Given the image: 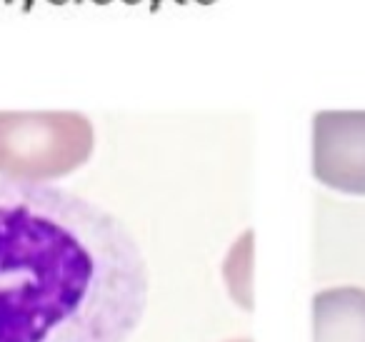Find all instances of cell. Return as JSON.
I'll use <instances>...</instances> for the list:
<instances>
[{"mask_svg":"<svg viewBox=\"0 0 365 342\" xmlns=\"http://www.w3.org/2000/svg\"><path fill=\"white\" fill-rule=\"evenodd\" d=\"M313 172L323 185L365 195V113H318Z\"/></svg>","mask_w":365,"mask_h":342,"instance_id":"3","label":"cell"},{"mask_svg":"<svg viewBox=\"0 0 365 342\" xmlns=\"http://www.w3.org/2000/svg\"><path fill=\"white\" fill-rule=\"evenodd\" d=\"M228 342H250V340H245V337H243V340H228Z\"/></svg>","mask_w":365,"mask_h":342,"instance_id":"6","label":"cell"},{"mask_svg":"<svg viewBox=\"0 0 365 342\" xmlns=\"http://www.w3.org/2000/svg\"><path fill=\"white\" fill-rule=\"evenodd\" d=\"M313 342H365V290L318 292L313 297Z\"/></svg>","mask_w":365,"mask_h":342,"instance_id":"4","label":"cell"},{"mask_svg":"<svg viewBox=\"0 0 365 342\" xmlns=\"http://www.w3.org/2000/svg\"><path fill=\"white\" fill-rule=\"evenodd\" d=\"M145 307V257L118 215L0 180V342H128Z\"/></svg>","mask_w":365,"mask_h":342,"instance_id":"1","label":"cell"},{"mask_svg":"<svg viewBox=\"0 0 365 342\" xmlns=\"http://www.w3.org/2000/svg\"><path fill=\"white\" fill-rule=\"evenodd\" d=\"M96 147L81 113H0V175L51 182L83 167Z\"/></svg>","mask_w":365,"mask_h":342,"instance_id":"2","label":"cell"},{"mask_svg":"<svg viewBox=\"0 0 365 342\" xmlns=\"http://www.w3.org/2000/svg\"><path fill=\"white\" fill-rule=\"evenodd\" d=\"M223 282L235 305L245 312L253 310V230H245L230 245L223 260Z\"/></svg>","mask_w":365,"mask_h":342,"instance_id":"5","label":"cell"}]
</instances>
